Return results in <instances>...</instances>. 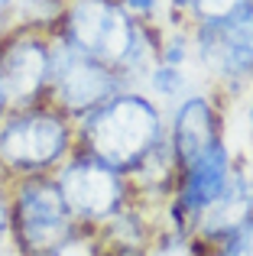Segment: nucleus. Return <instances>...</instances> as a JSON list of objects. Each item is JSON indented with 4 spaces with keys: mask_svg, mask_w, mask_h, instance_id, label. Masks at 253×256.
Wrapping results in <instances>:
<instances>
[{
    "mask_svg": "<svg viewBox=\"0 0 253 256\" xmlns=\"http://www.w3.org/2000/svg\"><path fill=\"white\" fill-rule=\"evenodd\" d=\"M124 78L110 65L94 62L82 52L68 49L62 39L52 36V72L46 100L72 120H82L94 107H101L108 98L124 91Z\"/></svg>",
    "mask_w": 253,
    "mask_h": 256,
    "instance_id": "nucleus-8",
    "label": "nucleus"
},
{
    "mask_svg": "<svg viewBox=\"0 0 253 256\" xmlns=\"http://www.w3.org/2000/svg\"><path fill=\"white\" fill-rule=\"evenodd\" d=\"M6 114V100H4V94H0V117Z\"/></svg>",
    "mask_w": 253,
    "mask_h": 256,
    "instance_id": "nucleus-17",
    "label": "nucleus"
},
{
    "mask_svg": "<svg viewBox=\"0 0 253 256\" xmlns=\"http://www.w3.org/2000/svg\"><path fill=\"white\" fill-rule=\"evenodd\" d=\"M0 256L10 253V178L0 172Z\"/></svg>",
    "mask_w": 253,
    "mask_h": 256,
    "instance_id": "nucleus-13",
    "label": "nucleus"
},
{
    "mask_svg": "<svg viewBox=\"0 0 253 256\" xmlns=\"http://www.w3.org/2000/svg\"><path fill=\"white\" fill-rule=\"evenodd\" d=\"M166 140V114L140 88H124L75 120V150L130 175Z\"/></svg>",
    "mask_w": 253,
    "mask_h": 256,
    "instance_id": "nucleus-1",
    "label": "nucleus"
},
{
    "mask_svg": "<svg viewBox=\"0 0 253 256\" xmlns=\"http://www.w3.org/2000/svg\"><path fill=\"white\" fill-rule=\"evenodd\" d=\"M13 6H16V0H0V32L10 30V23H13Z\"/></svg>",
    "mask_w": 253,
    "mask_h": 256,
    "instance_id": "nucleus-15",
    "label": "nucleus"
},
{
    "mask_svg": "<svg viewBox=\"0 0 253 256\" xmlns=\"http://www.w3.org/2000/svg\"><path fill=\"white\" fill-rule=\"evenodd\" d=\"M52 72V32L42 26L13 23L0 32V94L10 107L46 100Z\"/></svg>",
    "mask_w": 253,
    "mask_h": 256,
    "instance_id": "nucleus-7",
    "label": "nucleus"
},
{
    "mask_svg": "<svg viewBox=\"0 0 253 256\" xmlns=\"http://www.w3.org/2000/svg\"><path fill=\"white\" fill-rule=\"evenodd\" d=\"M247 126H250V136H253V94H250V107H247Z\"/></svg>",
    "mask_w": 253,
    "mask_h": 256,
    "instance_id": "nucleus-16",
    "label": "nucleus"
},
{
    "mask_svg": "<svg viewBox=\"0 0 253 256\" xmlns=\"http://www.w3.org/2000/svg\"><path fill=\"white\" fill-rule=\"evenodd\" d=\"M211 250H218L221 256H253V218L247 224H240L234 234H228V237L218 246H211Z\"/></svg>",
    "mask_w": 253,
    "mask_h": 256,
    "instance_id": "nucleus-12",
    "label": "nucleus"
},
{
    "mask_svg": "<svg viewBox=\"0 0 253 256\" xmlns=\"http://www.w3.org/2000/svg\"><path fill=\"white\" fill-rule=\"evenodd\" d=\"M75 152V120L49 100L10 107L0 117V172L6 178L56 175Z\"/></svg>",
    "mask_w": 253,
    "mask_h": 256,
    "instance_id": "nucleus-2",
    "label": "nucleus"
},
{
    "mask_svg": "<svg viewBox=\"0 0 253 256\" xmlns=\"http://www.w3.org/2000/svg\"><path fill=\"white\" fill-rule=\"evenodd\" d=\"M88 234L75 224L52 175L10 182V253L65 256Z\"/></svg>",
    "mask_w": 253,
    "mask_h": 256,
    "instance_id": "nucleus-3",
    "label": "nucleus"
},
{
    "mask_svg": "<svg viewBox=\"0 0 253 256\" xmlns=\"http://www.w3.org/2000/svg\"><path fill=\"white\" fill-rule=\"evenodd\" d=\"M166 140H169L178 169L195 156H202L208 146L228 140L224 136V100L218 94L192 91L166 117Z\"/></svg>",
    "mask_w": 253,
    "mask_h": 256,
    "instance_id": "nucleus-9",
    "label": "nucleus"
},
{
    "mask_svg": "<svg viewBox=\"0 0 253 256\" xmlns=\"http://www.w3.org/2000/svg\"><path fill=\"white\" fill-rule=\"evenodd\" d=\"M250 218H253V166L247 159H234V172H230L228 185L198 214V220L192 224V237L204 250H211L240 224H247Z\"/></svg>",
    "mask_w": 253,
    "mask_h": 256,
    "instance_id": "nucleus-10",
    "label": "nucleus"
},
{
    "mask_svg": "<svg viewBox=\"0 0 253 256\" xmlns=\"http://www.w3.org/2000/svg\"><path fill=\"white\" fill-rule=\"evenodd\" d=\"M159 4H162V0H120V6L133 20H146V23H156Z\"/></svg>",
    "mask_w": 253,
    "mask_h": 256,
    "instance_id": "nucleus-14",
    "label": "nucleus"
},
{
    "mask_svg": "<svg viewBox=\"0 0 253 256\" xmlns=\"http://www.w3.org/2000/svg\"><path fill=\"white\" fill-rule=\"evenodd\" d=\"M133 30L136 20L120 6V0H62V13L49 32L68 49L117 72L130 49Z\"/></svg>",
    "mask_w": 253,
    "mask_h": 256,
    "instance_id": "nucleus-5",
    "label": "nucleus"
},
{
    "mask_svg": "<svg viewBox=\"0 0 253 256\" xmlns=\"http://www.w3.org/2000/svg\"><path fill=\"white\" fill-rule=\"evenodd\" d=\"M182 13V20H208V16H224V13L237 10V6L250 4V0H172Z\"/></svg>",
    "mask_w": 253,
    "mask_h": 256,
    "instance_id": "nucleus-11",
    "label": "nucleus"
},
{
    "mask_svg": "<svg viewBox=\"0 0 253 256\" xmlns=\"http://www.w3.org/2000/svg\"><path fill=\"white\" fill-rule=\"evenodd\" d=\"M192 52L218 91L237 94L253 84V0L224 16L192 23Z\"/></svg>",
    "mask_w": 253,
    "mask_h": 256,
    "instance_id": "nucleus-4",
    "label": "nucleus"
},
{
    "mask_svg": "<svg viewBox=\"0 0 253 256\" xmlns=\"http://www.w3.org/2000/svg\"><path fill=\"white\" fill-rule=\"evenodd\" d=\"M52 178H56L75 224L84 234H94L98 227H104L110 218H117L133 201V188L126 182V175L78 150L58 166Z\"/></svg>",
    "mask_w": 253,
    "mask_h": 256,
    "instance_id": "nucleus-6",
    "label": "nucleus"
}]
</instances>
